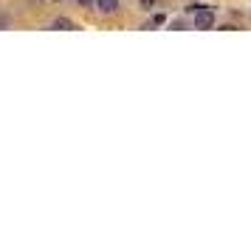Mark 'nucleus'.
<instances>
[{"label":"nucleus","instance_id":"obj_6","mask_svg":"<svg viewBox=\"0 0 251 243\" xmlns=\"http://www.w3.org/2000/svg\"><path fill=\"white\" fill-rule=\"evenodd\" d=\"M93 0H79V6H91Z\"/></svg>","mask_w":251,"mask_h":243},{"label":"nucleus","instance_id":"obj_2","mask_svg":"<svg viewBox=\"0 0 251 243\" xmlns=\"http://www.w3.org/2000/svg\"><path fill=\"white\" fill-rule=\"evenodd\" d=\"M96 6H99V12H102V14L119 12V0H96Z\"/></svg>","mask_w":251,"mask_h":243},{"label":"nucleus","instance_id":"obj_3","mask_svg":"<svg viewBox=\"0 0 251 243\" xmlns=\"http://www.w3.org/2000/svg\"><path fill=\"white\" fill-rule=\"evenodd\" d=\"M54 28H57V31H74L76 26L71 23L68 17H59V20H54Z\"/></svg>","mask_w":251,"mask_h":243},{"label":"nucleus","instance_id":"obj_1","mask_svg":"<svg viewBox=\"0 0 251 243\" xmlns=\"http://www.w3.org/2000/svg\"><path fill=\"white\" fill-rule=\"evenodd\" d=\"M195 28H215V12L212 9H198L195 12Z\"/></svg>","mask_w":251,"mask_h":243},{"label":"nucleus","instance_id":"obj_4","mask_svg":"<svg viewBox=\"0 0 251 243\" xmlns=\"http://www.w3.org/2000/svg\"><path fill=\"white\" fill-rule=\"evenodd\" d=\"M161 23H164V14H155V17L147 23V28H155V26H161Z\"/></svg>","mask_w":251,"mask_h":243},{"label":"nucleus","instance_id":"obj_5","mask_svg":"<svg viewBox=\"0 0 251 243\" xmlns=\"http://www.w3.org/2000/svg\"><path fill=\"white\" fill-rule=\"evenodd\" d=\"M141 6L144 9H155V0H141Z\"/></svg>","mask_w":251,"mask_h":243}]
</instances>
